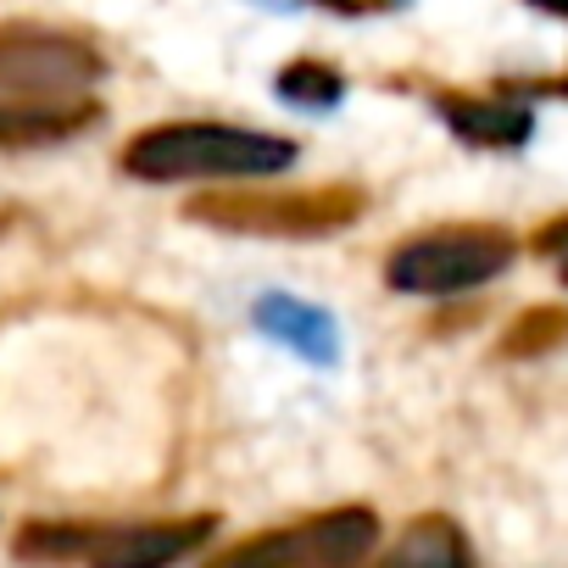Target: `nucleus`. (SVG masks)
<instances>
[{
    "label": "nucleus",
    "instance_id": "1",
    "mask_svg": "<svg viewBox=\"0 0 568 568\" xmlns=\"http://www.w3.org/2000/svg\"><path fill=\"white\" fill-rule=\"evenodd\" d=\"M296 162V145L240 123H156L123 145V173L145 184H256Z\"/></svg>",
    "mask_w": 568,
    "mask_h": 568
},
{
    "label": "nucleus",
    "instance_id": "2",
    "mask_svg": "<svg viewBox=\"0 0 568 568\" xmlns=\"http://www.w3.org/2000/svg\"><path fill=\"white\" fill-rule=\"evenodd\" d=\"M368 206L352 184H318V190H212L190 201V217L229 234H267V240H324L357 223Z\"/></svg>",
    "mask_w": 568,
    "mask_h": 568
},
{
    "label": "nucleus",
    "instance_id": "3",
    "mask_svg": "<svg viewBox=\"0 0 568 568\" xmlns=\"http://www.w3.org/2000/svg\"><path fill=\"white\" fill-rule=\"evenodd\" d=\"M518 256L507 229H429L390 251L385 278L402 296H463L479 291Z\"/></svg>",
    "mask_w": 568,
    "mask_h": 568
},
{
    "label": "nucleus",
    "instance_id": "4",
    "mask_svg": "<svg viewBox=\"0 0 568 568\" xmlns=\"http://www.w3.org/2000/svg\"><path fill=\"white\" fill-rule=\"evenodd\" d=\"M379 546V518L368 507H335L284 529H262L229 551H217L206 568H357Z\"/></svg>",
    "mask_w": 568,
    "mask_h": 568
},
{
    "label": "nucleus",
    "instance_id": "5",
    "mask_svg": "<svg viewBox=\"0 0 568 568\" xmlns=\"http://www.w3.org/2000/svg\"><path fill=\"white\" fill-rule=\"evenodd\" d=\"M106 79L95 40L51 23H0V95H90Z\"/></svg>",
    "mask_w": 568,
    "mask_h": 568
},
{
    "label": "nucleus",
    "instance_id": "6",
    "mask_svg": "<svg viewBox=\"0 0 568 568\" xmlns=\"http://www.w3.org/2000/svg\"><path fill=\"white\" fill-rule=\"evenodd\" d=\"M212 540V518H168L134 529H90V568H173Z\"/></svg>",
    "mask_w": 568,
    "mask_h": 568
},
{
    "label": "nucleus",
    "instance_id": "7",
    "mask_svg": "<svg viewBox=\"0 0 568 568\" xmlns=\"http://www.w3.org/2000/svg\"><path fill=\"white\" fill-rule=\"evenodd\" d=\"M101 118L90 95H0V151L68 145Z\"/></svg>",
    "mask_w": 568,
    "mask_h": 568
},
{
    "label": "nucleus",
    "instance_id": "8",
    "mask_svg": "<svg viewBox=\"0 0 568 568\" xmlns=\"http://www.w3.org/2000/svg\"><path fill=\"white\" fill-rule=\"evenodd\" d=\"M440 118H446V129L457 140L490 145V151H513L535 129V118L524 106H513V101H479V95H446L440 101Z\"/></svg>",
    "mask_w": 568,
    "mask_h": 568
},
{
    "label": "nucleus",
    "instance_id": "9",
    "mask_svg": "<svg viewBox=\"0 0 568 568\" xmlns=\"http://www.w3.org/2000/svg\"><path fill=\"white\" fill-rule=\"evenodd\" d=\"M374 568H474V551H468V535L446 513H424L396 535V546Z\"/></svg>",
    "mask_w": 568,
    "mask_h": 568
},
{
    "label": "nucleus",
    "instance_id": "10",
    "mask_svg": "<svg viewBox=\"0 0 568 568\" xmlns=\"http://www.w3.org/2000/svg\"><path fill=\"white\" fill-rule=\"evenodd\" d=\"M256 329L284 341L296 357H318V363H335V346H341L329 313H318V307H307L296 296H262L256 302Z\"/></svg>",
    "mask_w": 568,
    "mask_h": 568
},
{
    "label": "nucleus",
    "instance_id": "11",
    "mask_svg": "<svg viewBox=\"0 0 568 568\" xmlns=\"http://www.w3.org/2000/svg\"><path fill=\"white\" fill-rule=\"evenodd\" d=\"M278 95L291 101V106H335L346 95V79L329 68V62H291V68H278Z\"/></svg>",
    "mask_w": 568,
    "mask_h": 568
},
{
    "label": "nucleus",
    "instance_id": "12",
    "mask_svg": "<svg viewBox=\"0 0 568 568\" xmlns=\"http://www.w3.org/2000/svg\"><path fill=\"white\" fill-rule=\"evenodd\" d=\"M562 341H568V307H535L507 329L501 352L507 357H540V352H557Z\"/></svg>",
    "mask_w": 568,
    "mask_h": 568
},
{
    "label": "nucleus",
    "instance_id": "13",
    "mask_svg": "<svg viewBox=\"0 0 568 568\" xmlns=\"http://www.w3.org/2000/svg\"><path fill=\"white\" fill-rule=\"evenodd\" d=\"M318 7H329V12H346V18H357V12H379L385 0H318Z\"/></svg>",
    "mask_w": 568,
    "mask_h": 568
},
{
    "label": "nucleus",
    "instance_id": "14",
    "mask_svg": "<svg viewBox=\"0 0 568 568\" xmlns=\"http://www.w3.org/2000/svg\"><path fill=\"white\" fill-rule=\"evenodd\" d=\"M529 7H540V12H557V18H568V0H529Z\"/></svg>",
    "mask_w": 568,
    "mask_h": 568
},
{
    "label": "nucleus",
    "instance_id": "15",
    "mask_svg": "<svg viewBox=\"0 0 568 568\" xmlns=\"http://www.w3.org/2000/svg\"><path fill=\"white\" fill-rule=\"evenodd\" d=\"M12 229V206H0V234H7Z\"/></svg>",
    "mask_w": 568,
    "mask_h": 568
},
{
    "label": "nucleus",
    "instance_id": "16",
    "mask_svg": "<svg viewBox=\"0 0 568 568\" xmlns=\"http://www.w3.org/2000/svg\"><path fill=\"white\" fill-rule=\"evenodd\" d=\"M562 278H568V256H562Z\"/></svg>",
    "mask_w": 568,
    "mask_h": 568
}]
</instances>
